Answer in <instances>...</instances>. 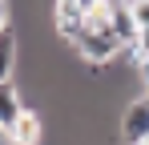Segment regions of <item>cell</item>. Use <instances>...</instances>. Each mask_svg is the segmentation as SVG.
<instances>
[{
    "label": "cell",
    "instance_id": "1",
    "mask_svg": "<svg viewBox=\"0 0 149 145\" xmlns=\"http://www.w3.org/2000/svg\"><path fill=\"white\" fill-rule=\"evenodd\" d=\"M52 24H56V36H61V45L77 48V40H81V36H85V28H89V4L61 0V4L52 8Z\"/></svg>",
    "mask_w": 149,
    "mask_h": 145
},
{
    "label": "cell",
    "instance_id": "2",
    "mask_svg": "<svg viewBox=\"0 0 149 145\" xmlns=\"http://www.w3.org/2000/svg\"><path fill=\"white\" fill-rule=\"evenodd\" d=\"M117 133H121L125 145L149 141V97H137V101H129V105L121 109V117H117Z\"/></svg>",
    "mask_w": 149,
    "mask_h": 145
},
{
    "label": "cell",
    "instance_id": "3",
    "mask_svg": "<svg viewBox=\"0 0 149 145\" xmlns=\"http://www.w3.org/2000/svg\"><path fill=\"white\" fill-rule=\"evenodd\" d=\"M109 24H113V36L121 40V48H137L141 40V24L133 16V4H109Z\"/></svg>",
    "mask_w": 149,
    "mask_h": 145
},
{
    "label": "cell",
    "instance_id": "4",
    "mask_svg": "<svg viewBox=\"0 0 149 145\" xmlns=\"http://www.w3.org/2000/svg\"><path fill=\"white\" fill-rule=\"evenodd\" d=\"M40 133H45V125H40V113L28 105L24 113H20V121L8 129V137H12V145H40Z\"/></svg>",
    "mask_w": 149,
    "mask_h": 145
},
{
    "label": "cell",
    "instance_id": "5",
    "mask_svg": "<svg viewBox=\"0 0 149 145\" xmlns=\"http://www.w3.org/2000/svg\"><path fill=\"white\" fill-rule=\"evenodd\" d=\"M24 109H28V105H24V97H20V89H16L12 81H4V85H0V125L12 129Z\"/></svg>",
    "mask_w": 149,
    "mask_h": 145
},
{
    "label": "cell",
    "instance_id": "6",
    "mask_svg": "<svg viewBox=\"0 0 149 145\" xmlns=\"http://www.w3.org/2000/svg\"><path fill=\"white\" fill-rule=\"evenodd\" d=\"M16 56H20V40H16V32L8 28V32L0 36V85L12 81V72H16Z\"/></svg>",
    "mask_w": 149,
    "mask_h": 145
},
{
    "label": "cell",
    "instance_id": "7",
    "mask_svg": "<svg viewBox=\"0 0 149 145\" xmlns=\"http://www.w3.org/2000/svg\"><path fill=\"white\" fill-rule=\"evenodd\" d=\"M133 16H137V24H149V0L145 4H133Z\"/></svg>",
    "mask_w": 149,
    "mask_h": 145
},
{
    "label": "cell",
    "instance_id": "8",
    "mask_svg": "<svg viewBox=\"0 0 149 145\" xmlns=\"http://www.w3.org/2000/svg\"><path fill=\"white\" fill-rule=\"evenodd\" d=\"M137 72H141V81H145V93H149V52L137 61Z\"/></svg>",
    "mask_w": 149,
    "mask_h": 145
},
{
    "label": "cell",
    "instance_id": "9",
    "mask_svg": "<svg viewBox=\"0 0 149 145\" xmlns=\"http://www.w3.org/2000/svg\"><path fill=\"white\" fill-rule=\"evenodd\" d=\"M8 28H12V24H8V4H4V0H0V36H4V32H8Z\"/></svg>",
    "mask_w": 149,
    "mask_h": 145
},
{
    "label": "cell",
    "instance_id": "10",
    "mask_svg": "<svg viewBox=\"0 0 149 145\" xmlns=\"http://www.w3.org/2000/svg\"><path fill=\"white\" fill-rule=\"evenodd\" d=\"M0 145H12V137H8V129L0 125Z\"/></svg>",
    "mask_w": 149,
    "mask_h": 145
},
{
    "label": "cell",
    "instance_id": "11",
    "mask_svg": "<svg viewBox=\"0 0 149 145\" xmlns=\"http://www.w3.org/2000/svg\"><path fill=\"white\" fill-rule=\"evenodd\" d=\"M141 145H149V141H141Z\"/></svg>",
    "mask_w": 149,
    "mask_h": 145
},
{
    "label": "cell",
    "instance_id": "12",
    "mask_svg": "<svg viewBox=\"0 0 149 145\" xmlns=\"http://www.w3.org/2000/svg\"><path fill=\"white\" fill-rule=\"evenodd\" d=\"M145 97H149V93H145Z\"/></svg>",
    "mask_w": 149,
    "mask_h": 145
}]
</instances>
